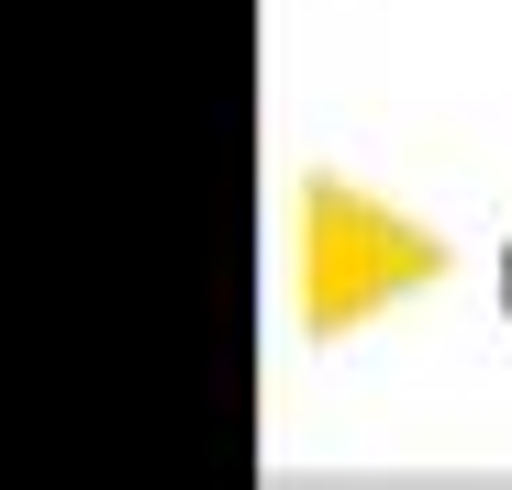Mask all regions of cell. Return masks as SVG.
I'll use <instances>...</instances> for the list:
<instances>
[{
	"mask_svg": "<svg viewBox=\"0 0 512 490\" xmlns=\"http://www.w3.org/2000/svg\"><path fill=\"white\" fill-rule=\"evenodd\" d=\"M435 268H446L435 234H412L401 212L312 179V201H301V323L312 335L357 323L368 301H401V279H435Z\"/></svg>",
	"mask_w": 512,
	"mask_h": 490,
	"instance_id": "obj_1",
	"label": "cell"
}]
</instances>
